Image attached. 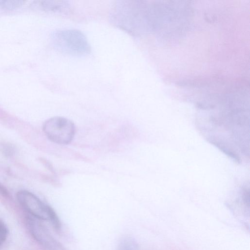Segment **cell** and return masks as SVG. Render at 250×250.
<instances>
[{
    "label": "cell",
    "mask_w": 250,
    "mask_h": 250,
    "mask_svg": "<svg viewBox=\"0 0 250 250\" xmlns=\"http://www.w3.org/2000/svg\"><path fill=\"white\" fill-rule=\"evenodd\" d=\"M3 150L6 154H11L13 152V149L10 147H8V146H6V147H5Z\"/></svg>",
    "instance_id": "30bf717a"
},
{
    "label": "cell",
    "mask_w": 250,
    "mask_h": 250,
    "mask_svg": "<svg viewBox=\"0 0 250 250\" xmlns=\"http://www.w3.org/2000/svg\"><path fill=\"white\" fill-rule=\"evenodd\" d=\"M32 6L45 12L66 14L70 11V4L67 0H37Z\"/></svg>",
    "instance_id": "5b68a950"
},
{
    "label": "cell",
    "mask_w": 250,
    "mask_h": 250,
    "mask_svg": "<svg viewBox=\"0 0 250 250\" xmlns=\"http://www.w3.org/2000/svg\"><path fill=\"white\" fill-rule=\"evenodd\" d=\"M54 48L60 52L77 57L88 55L91 47L85 35L77 29L57 30L51 35Z\"/></svg>",
    "instance_id": "6da1fadb"
},
{
    "label": "cell",
    "mask_w": 250,
    "mask_h": 250,
    "mask_svg": "<svg viewBox=\"0 0 250 250\" xmlns=\"http://www.w3.org/2000/svg\"><path fill=\"white\" fill-rule=\"evenodd\" d=\"M17 198L21 207L31 216L40 220H48L52 208L33 193L26 190H21L17 192Z\"/></svg>",
    "instance_id": "3957f363"
},
{
    "label": "cell",
    "mask_w": 250,
    "mask_h": 250,
    "mask_svg": "<svg viewBox=\"0 0 250 250\" xmlns=\"http://www.w3.org/2000/svg\"><path fill=\"white\" fill-rule=\"evenodd\" d=\"M24 3L22 0H0V9L4 10H14L21 7Z\"/></svg>",
    "instance_id": "52a82bcc"
},
{
    "label": "cell",
    "mask_w": 250,
    "mask_h": 250,
    "mask_svg": "<svg viewBox=\"0 0 250 250\" xmlns=\"http://www.w3.org/2000/svg\"><path fill=\"white\" fill-rule=\"evenodd\" d=\"M27 228L33 238L45 250H63V247L39 220L32 216L26 218Z\"/></svg>",
    "instance_id": "277c9868"
},
{
    "label": "cell",
    "mask_w": 250,
    "mask_h": 250,
    "mask_svg": "<svg viewBox=\"0 0 250 250\" xmlns=\"http://www.w3.org/2000/svg\"><path fill=\"white\" fill-rule=\"evenodd\" d=\"M0 194L3 196H8V192L6 188L1 183H0Z\"/></svg>",
    "instance_id": "9c48e42d"
},
{
    "label": "cell",
    "mask_w": 250,
    "mask_h": 250,
    "mask_svg": "<svg viewBox=\"0 0 250 250\" xmlns=\"http://www.w3.org/2000/svg\"><path fill=\"white\" fill-rule=\"evenodd\" d=\"M118 250H140L136 240L130 236L121 238L118 245Z\"/></svg>",
    "instance_id": "8992f818"
},
{
    "label": "cell",
    "mask_w": 250,
    "mask_h": 250,
    "mask_svg": "<svg viewBox=\"0 0 250 250\" xmlns=\"http://www.w3.org/2000/svg\"><path fill=\"white\" fill-rule=\"evenodd\" d=\"M42 129L49 140L62 145L70 144L76 133V127L73 122L60 116L52 117L45 121Z\"/></svg>",
    "instance_id": "7a4b0ae2"
},
{
    "label": "cell",
    "mask_w": 250,
    "mask_h": 250,
    "mask_svg": "<svg viewBox=\"0 0 250 250\" xmlns=\"http://www.w3.org/2000/svg\"><path fill=\"white\" fill-rule=\"evenodd\" d=\"M8 235V229L5 223L0 220V246L6 240Z\"/></svg>",
    "instance_id": "ba28073f"
}]
</instances>
